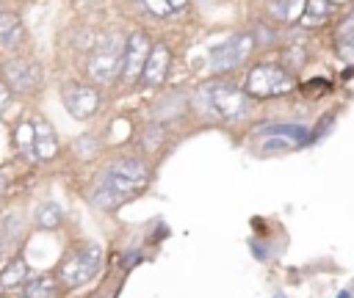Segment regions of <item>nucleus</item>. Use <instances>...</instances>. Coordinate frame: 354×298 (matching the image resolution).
<instances>
[{
	"label": "nucleus",
	"mask_w": 354,
	"mask_h": 298,
	"mask_svg": "<svg viewBox=\"0 0 354 298\" xmlns=\"http://www.w3.org/2000/svg\"><path fill=\"white\" fill-rule=\"evenodd\" d=\"M6 185H8V174H6V171H0V193L6 190Z\"/></svg>",
	"instance_id": "obj_26"
},
{
	"label": "nucleus",
	"mask_w": 354,
	"mask_h": 298,
	"mask_svg": "<svg viewBox=\"0 0 354 298\" xmlns=\"http://www.w3.org/2000/svg\"><path fill=\"white\" fill-rule=\"evenodd\" d=\"M25 39L22 19L14 11H0V47L3 50H17Z\"/></svg>",
	"instance_id": "obj_12"
},
{
	"label": "nucleus",
	"mask_w": 354,
	"mask_h": 298,
	"mask_svg": "<svg viewBox=\"0 0 354 298\" xmlns=\"http://www.w3.org/2000/svg\"><path fill=\"white\" fill-rule=\"evenodd\" d=\"M160 141H163V130L158 127V124H152V127H147L144 132H141V146L147 149V152H152V149H158L160 146Z\"/></svg>",
	"instance_id": "obj_20"
},
{
	"label": "nucleus",
	"mask_w": 354,
	"mask_h": 298,
	"mask_svg": "<svg viewBox=\"0 0 354 298\" xmlns=\"http://www.w3.org/2000/svg\"><path fill=\"white\" fill-rule=\"evenodd\" d=\"M144 8H147L149 14H155V17H169V14H174L171 0H144Z\"/></svg>",
	"instance_id": "obj_22"
},
{
	"label": "nucleus",
	"mask_w": 354,
	"mask_h": 298,
	"mask_svg": "<svg viewBox=\"0 0 354 298\" xmlns=\"http://www.w3.org/2000/svg\"><path fill=\"white\" fill-rule=\"evenodd\" d=\"M285 63H288L285 69L293 74V72H296V69L304 63V50H301V47H299V50H296V47H290V50L285 52Z\"/></svg>",
	"instance_id": "obj_23"
},
{
	"label": "nucleus",
	"mask_w": 354,
	"mask_h": 298,
	"mask_svg": "<svg viewBox=\"0 0 354 298\" xmlns=\"http://www.w3.org/2000/svg\"><path fill=\"white\" fill-rule=\"evenodd\" d=\"M64 108L72 119H88L100 108V91L86 83H72L64 88Z\"/></svg>",
	"instance_id": "obj_9"
},
{
	"label": "nucleus",
	"mask_w": 354,
	"mask_h": 298,
	"mask_svg": "<svg viewBox=\"0 0 354 298\" xmlns=\"http://www.w3.org/2000/svg\"><path fill=\"white\" fill-rule=\"evenodd\" d=\"M3 83L14 94H33L41 86V66L30 58H11L3 63Z\"/></svg>",
	"instance_id": "obj_7"
},
{
	"label": "nucleus",
	"mask_w": 354,
	"mask_h": 298,
	"mask_svg": "<svg viewBox=\"0 0 354 298\" xmlns=\"http://www.w3.org/2000/svg\"><path fill=\"white\" fill-rule=\"evenodd\" d=\"M199 97H202L205 108H207L213 116H218V119H235V116H241L243 108H246V97H243L235 86L221 83V80L205 83V86L199 88Z\"/></svg>",
	"instance_id": "obj_5"
},
{
	"label": "nucleus",
	"mask_w": 354,
	"mask_h": 298,
	"mask_svg": "<svg viewBox=\"0 0 354 298\" xmlns=\"http://www.w3.org/2000/svg\"><path fill=\"white\" fill-rule=\"evenodd\" d=\"M14 141H17V149H19L28 160H39V157H36V130H33V119H22V121L14 127Z\"/></svg>",
	"instance_id": "obj_16"
},
{
	"label": "nucleus",
	"mask_w": 354,
	"mask_h": 298,
	"mask_svg": "<svg viewBox=\"0 0 354 298\" xmlns=\"http://www.w3.org/2000/svg\"><path fill=\"white\" fill-rule=\"evenodd\" d=\"M36 223L41 229H55L61 223V207L55 201H44L39 210H36Z\"/></svg>",
	"instance_id": "obj_19"
},
{
	"label": "nucleus",
	"mask_w": 354,
	"mask_h": 298,
	"mask_svg": "<svg viewBox=\"0 0 354 298\" xmlns=\"http://www.w3.org/2000/svg\"><path fill=\"white\" fill-rule=\"evenodd\" d=\"M124 61V39L119 30H108L97 39L91 55H88V77L94 83H111Z\"/></svg>",
	"instance_id": "obj_2"
},
{
	"label": "nucleus",
	"mask_w": 354,
	"mask_h": 298,
	"mask_svg": "<svg viewBox=\"0 0 354 298\" xmlns=\"http://www.w3.org/2000/svg\"><path fill=\"white\" fill-rule=\"evenodd\" d=\"M25 276H28L25 259H22V257H14V259L3 268V273H0V287H3V290H11V287H17L19 281H25Z\"/></svg>",
	"instance_id": "obj_17"
},
{
	"label": "nucleus",
	"mask_w": 354,
	"mask_h": 298,
	"mask_svg": "<svg viewBox=\"0 0 354 298\" xmlns=\"http://www.w3.org/2000/svg\"><path fill=\"white\" fill-rule=\"evenodd\" d=\"M335 44H337V55L343 61H354V11H348L343 17V22L337 25Z\"/></svg>",
	"instance_id": "obj_14"
},
{
	"label": "nucleus",
	"mask_w": 354,
	"mask_h": 298,
	"mask_svg": "<svg viewBox=\"0 0 354 298\" xmlns=\"http://www.w3.org/2000/svg\"><path fill=\"white\" fill-rule=\"evenodd\" d=\"M304 8L310 11V17L324 19V17L332 11V0H304Z\"/></svg>",
	"instance_id": "obj_21"
},
{
	"label": "nucleus",
	"mask_w": 354,
	"mask_h": 298,
	"mask_svg": "<svg viewBox=\"0 0 354 298\" xmlns=\"http://www.w3.org/2000/svg\"><path fill=\"white\" fill-rule=\"evenodd\" d=\"M19 298H58V295H55V279H53V276H39V279H33V281L22 290Z\"/></svg>",
	"instance_id": "obj_18"
},
{
	"label": "nucleus",
	"mask_w": 354,
	"mask_h": 298,
	"mask_svg": "<svg viewBox=\"0 0 354 298\" xmlns=\"http://www.w3.org/2000/svg\"><path fill=\"white\" fill-rule=\"evenodd\" d=\"M252 47H254V36H252V33H235V36H230L227 41L216 44V47L207 52V63H210L213 72L235 69V66H241V63L249 58Z\"/></svg>",
	"instance_id": "obj_6"
},
{
	"label": "nucleus",
	"mask_w": 354,
	"mask_h": 298,
	"mask_svg": "<svg viewBox=\"0 0 354 298\" xmlns=\"http://www.w3.org/2000/svg\"><path fill=\"white\" fill-rule=\"evenodd\" d=\"M152 52V44L147 39L144 30H133L127 39H124V61H122V77L127 83L133 80H141V72L147 66V58Z\"/></svg>",
	"instance_id": "obj_8"
},
{
	"label": "nucleus",
	"mask_w": 354,
	"mask_h": 298,
	"mask_svg": "<svg viewBox=\"0 0 354 298\" xmlns=\"http://www.w3.org/2000/svg\"><path fill=\"white\" fill-rule=\"evenodd\" d=\"M337 298H348V292H340V295H337Z\"/></svg>",
	"instance_id": "obj_28"
},
{
	"label": "nucleus",
	"mask_w": 354,
	"mask_h": 298,
	"mask_svg": "<svg viewBox=\"0 0 354 298\" xmlns=\"http://www.w3.org/2000/svg\"><path fill=\"white\" fill-rule=\"evenodd\" d=\"M263 135L266 138H282L290 146H304L313 141V132L304 124H268V127H263Z\"/></svg>",
	"instance_id": "obj_11"
},
{
	"label": "nucleus",
	"mask_w": 354,
	"mask_h": 298,
	"mask_svg": "<svg viewBox=\"0 0 354 298\" xmlns=\"http://www.w3.org/2000/svg\"><path fill=\"white\" fill-rule=\"evenodd\" d=\"M100 265H102V248L100 246H86L75 254H69L58 270V279L64 287L75 290V287H83L86 281H91L97 273H100Z\"/></svg>",
	"instance_id": "obj_4"
},
{
	"label": "nucleus",
	"mask_w": 354,
	"mask_h": 298,
	"mask_svg": "<svg viewBox=\"0 0 354 298\" xmlns=\"http://www.w3.org/2000/svg\"><path fill=\"white\" fill-rule=\"evenodd\" d=\"M149 171L141 157H119L108 163L100 182L91 190V204L97 210H116L147 188Z\"/></svg>",
	"instance_id": "obj_1"
},
{
	"label": "nucleus",
	"mask_w": 354,
	"mask_h": 298,
	"mask_svg": "<svg viewBox=\"0 0 354 298\" xmlns=\"http://www.w3.org/2000/svg\"><path fill=\"white\" fill-rule=\"evenodd\" d=\"M8 97H11V91H8V86L0 80V110L6 108V102H8Z\"/></svg>",
	"instance_id": "obj_25"
},
{
	"label": "nucleus",
	"mask_w": 354,
	"mask_h": 298,
	"mask_svg": "<svg viewBox=\"0 0 354 298\" xmlns=\"http://www.w3.org/2000/svg\"><path fill=\"white\" fill-rule=\"evenodd\" d=\"M293 86H296V80L282 63H257L246 74V94L249 97H260V99L288 94Z\"/></svg>",
	"instance_id": "obj_3"
},
{
	"label": "nucleus",
	"mask_w": 354,
	"mask_h": 298,
	"mask_svg": "<svg viewBox=\"0 0 354 298\" xmlns=\"http://www.w3.org/2000/svg\"><path fill=\"white\" fill-rule=\"evenodd\" d=\"M266 11L277 22H296L304 11V0H266Z\"/></svg>",
	"instance_id": "obj_15"
},
{
	"label": "nucleus",
	"mask_w": 354,
	"mask_h": 298,
	"mask_svg": "<svg viewBox=\"0 0 354 298\" xmlns=\"http://www.w3.org/2000/svg\"><path fill=\"white\" fill-rule=\"evenodd\" d=\"M75 149H80L83 155H91V152H94V143H91V138H88V135H83V138L75 143Z\"/></svg>",
	"instance_id": "obj_24"
},
{
	"label": "nucleus",
	"mask_w": 354,
	"mask_h": 298,
	"mask_svg": "<svg viewBox=\"0 0 354 298\" xmlns=\"http://www.w3.org/2000/svg\"><path fill=\"white\" fill-rule=\"evenodd\" d=\"M185 3H188V0H171V6H174V11H180V8L185 6Z\"/></svg>",
	"instance_id": "obj_27"
},
{
	"label": "nucleus",
	"mask_w": 354,
	"mask_h": 298,
	"mask_svg": "<svg viewBox=\"0 0 354 298\" xmlns=\"http://www.w3.org/2000/svg\"><path fill=\"white\" fill-rule=\"evenodd\" d=\"M33 130H36V157L39 160H50L58 149V138L50 121L44 119H33Z\"/></svg>",
	"instance_id": "obj_13"
},
{
	"label": "nucleus",
	"mask_w": 354,
	"mask_h": 298,
	"mask_svg": "<svg viewBox=\"0 0 354 298\" xmlns=\"http://www.w3.org/2000/svg\"><path fill=\"white\" fill-rule=\"evenodd\" d=\"M169 63H171V52L166 44H155L149 58H147V66L141 72V86H158L166 72H169Z\"/></svg>",
	"instance_id": "obj_10"
}]
</instances>
